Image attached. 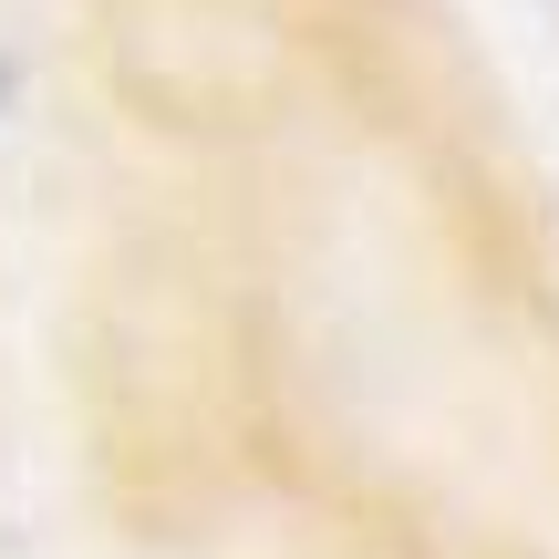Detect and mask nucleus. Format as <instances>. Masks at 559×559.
I'll return each instance as SVG.
<instances>
[{
  "instance_id": "f257e3e1",
  "label": "nucleus",
  "mask_w": 559,
  "mask_h": 559,
  "mask_svg": "<svg viewBox=\"0 0 559 559\" xmlns=\"http://www.w3.org/2000/svg\"><path fill=\"white\" fill-rule=\"evenodd\" d=\"M11 94H21V62H11V52H0V115H11Z\"/></svg>"
}]
</instances>
